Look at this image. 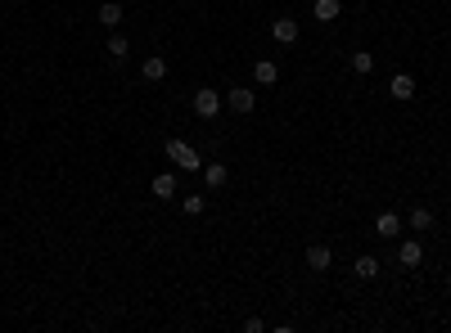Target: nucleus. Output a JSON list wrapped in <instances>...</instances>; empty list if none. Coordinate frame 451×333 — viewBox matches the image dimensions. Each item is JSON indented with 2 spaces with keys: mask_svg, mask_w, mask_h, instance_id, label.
Returning <instances> with one entry per match:
<instances>
[{
  "mask_svg": "<svg viewBox=\"0 0 451 333\" xmlns=\"http://www.w3.org/2000/svg\"><path fill=\"white\" fill-rule=\"evenodd\" d=\"M244 329H248V333H262L266 325H262V316H248V320H244Z\"/></svg>",
  "mask_w": 451,
  "mask_h": 333,
  "instance_id": "20",
  "label": "nucleus"
},
{
  "mask_svg": "<svg viewBox=\"0 0 451 333\" xmlns=\"http://www.w3.org/2000/svg\"><path fill=\"white\" fill-rule=\"evenodd\" d=\"M153 198H158V203L176 198V176H171V171H158V176H153Z\"/></svg>",
  "mask_w": 451,
  "mask_h": 333,
  "instance_id": "8",
  "label": "nucleus"
},
{
  "mask_svg": "<svg viewBox=\"0 0 451 333\" xmlns=\"http://www.w3.org/2000/svg\"><path fill=\"white\" fill-rule=\"evenodd\" d=\"M352 275H357V279H375L379 275V257H357V261H352Z\"/></svg>",
  "mask_w": 451,
  "mask_h": 333,
  "instance_id": "15",
  "label": "nucleus"
},
{
  "mask_svg": "<svg viewBox=\"0 0 451 333\" xmlns=\"http://www.w3.org/2000/svg\"><path fill=\"white\" fill-rule=\"evenodd\" d=\"M388 95H392V99H402V104L415 99V77H411V72H397V77L388 81Z\"/></svg>",
  "mask_w": 451,
  "mask_h": 333,
  "instance_id": "5",
  "label": "nucleus"
},
{
  "mask_svg": "<svg viewBox=\"0 0 451 333\" xmlns=\"http://www.w3.org/2000/svg\"><path fill=\"white\" fill-rule=\"evenodd\" d=\"M406 225L411 230H434V212H429V207H415V212L406 216Z\"/></svg>",
  "mask_w": 451,
  "mask_h": 333,
  "instance_id": "18",
  "label": "nucleus"
},
{
  "mask_svg": "<svg viewBox=\"0 0 451 333\" xmlns=\"http://www.w3.org/2000/svg\"><path fill=\"white\" fill-rule=\"evenodd\" d=\"M190 108H194V117L213 122L217 113H222V90H213V86H199V90H194V99H190Z\"/></svg>",
  "mask_w": 451,
  "mask_h": 333,
  "instance_id": "2",
  "label": "nucleus"
},
{
  "mask_svg": "<svg viewBox=\"0 0 451 333\" xmlns=\"http://www.w3.org/2000/svg\"><path fill=\"white\" fill-rule=\"evenodd\" d=\"M303 261H307V270H316V275H321V270H330V266H334V252L325 248V243H312Z\"/></svg>",
  "mask_w": 451,
  "mask_h": 333,
  "instance_id": "4",
  "label": "nucleus"
},
{
  "mask_svg": "<svg viewBox=\"0 0 451 333\" xmlns=\"http://www.w3.org/2000/svg\"><path fill=\"white\" fill-rule=\"evenodd\" d=\"M104 50H109V59H113V63H127L131 45H127V36H122V32H113V36H109V45H104Z\"/></svg>",
  "mask_w": 451,
  "mask_h": 333,
  "instance_id": "14",
  "label": "nucleus"
},
{
  "mask_svg": "<svg viewBox=\"0 0 451 333\" xmlns=\"http://www.w3.org/2000/svg\"><path fill=\"white\" fill-rule=\"evenodd\" d=\"M375 234H379V239H397V234H402V216L397 212H379L375 216Z\"/></svg>",
  "mask_w": 451,
  "mask_h": 333,
  "instance_id": "7",
  "label": "nucleus"
},
{
  "mask_svg": "<svg viewBox=\"0 0 451 333\" xmlns=\"http://www.w3.org/2000/svg\"><path fill=\"white\" fill-rule=\"evenodd\" d=\"M95 18H100V23L109 27V32H118V23H122L127 14H122V5H118V0H104V5H100V14H95Z\"/></svg>",
  "mask_w": 451,
  "mask_h": 333,
  "instance_id": "11",
  "label": "nucleus"
},
{
  "mask_svg": "<svg viewBox=\"0 0 451 333\" xmlns=\"http://www.w3.org/2000/svg\"><path fill=\"white\" fill-rule=\"evenodd\" d=\"M352 72H357V77H370V72H375V54L370 50H352Z\"/></svg>",
  "mask_w": 451,
  "mask_h": 333,
  "instance_id": "16",
  "label": "nucleus"
},
{
  "mask_svg": "<svg viewBox=\"0 0 451 333\" xmlns=\"http://www.w3.org/2000/svg\"><path fill=\"white\" fill-rule=\"evenodd\" d=\"M181 207H185V216H204L208 198H204V194H185V198H181Z\"/></svg>",
  "mask_w": 451,
  "mask_h": 333,
  "instance_id": "19",
  "label": "nucleus"
},
{
  "mask_svg": "<svg viewBox=\"0 0 451 333\" xmlns=\"http://www.w3.org/2000/svg\"><path fill=\"white\" fill-rule=\"evenodd\" d=\"M339 14H343V0H316V5H312V18H316V23H334Z\"/></svg>",
  "mask_w": 451,
  "mask_h": 333,
  "instance_id": "9",
  "label": "nucleus"
},
{
  "mask_svg": "<svg viewBox=\"0 0 451 333\" xmlns=\"http://www.w3.org/2000/svg\"><path fill=\"white\" fill-rule=\"evenodd\" d=\"M140 77L145 81H162L167 77V59H162V54H149V59L140 63Z\"/></svg>",
  "mask_w": 451,
  "mask_h": 333,
  "instance_id": "12",
  "label": "nucleus"
},
{
  "mask_svg": "<svg viewBox=\"0 0 451 333\" xmlns=\"http://www.w3.org/2000/svg\"><path fill=\"white\" fill-rule=\"evenodd\" d=\"M253 104H257L253 86H230V90H226V108L239 113V117H248V113H253Z\"/></svg>",
  "mask_w": 451,
  "mask_h": 333,
  "instance_id": "3",
  "label": "nucleus"
},
{
  "mask_svg": "<svg viewBox=\"0 0 451 333\" xmlns=\"http://www.w3.org/2000/svg\"><path fill=\"white\" fill-rule=\"evenodd\" d=\"M162 154L171 158V167H176V171H204V158H199V149L185 145V140H167V145H162Z\"/></svg>",
  "mask_w": 451,
  "mask_h": 333,
  "instance_id": "1",
  "label": "nucleus"
},
{
  "mask_svg": "<svg viewBox=\"0 0 451 333\" xmlns=\"http://www.w3.org/2000/svg\"><path fill=\"white\" fill-rule=\"evenodd\" d=\"M397 261L406 266V270H415V266L425 261V248H420L415 239H402V243H397Z\"/></svg>",
  "mask_w": 451,
  "mask_h": 333,
  "instance_id": "6",
  "label": "nucleus"
},
{
  "mask_svg": "<svg viewBox=\"0 0 451 333\" xmlns=\"http://www.w3.org/2000/svg\"><path fill=\"white\" fill-rule=\"evenodd\" d=\"M253 81L257 86H275V81H280V68H275L271 59H257L253 63Z\"/></svg>",
  "mask_w": 451,
  "mask_h": 333,
  "instance_id": "13",
  "label": "nucleus"
},
{
  "mask_svg": "<svg viewBox=\"0 0 451 333\" xmlns=\"http://www.w3.org/2000/svg\"><path fill=\"white\" fill-rule=\"evenodd\" d=\"M204 185L208 189H222L226 185V163H208L204 167Z\"/></svg>",
  "mask_w": 451,
  "mask_h": 333,
  "instance_id": "17",
  "label": "nucleus"
},
{
  "mask_svg": "<svg viewBox=\"0 0 451 333\" xmlns=\"http://www.w3.org/2000/svg\"><path fill=\"white\" fill-rule=\"evenodd\" d=\"M271 36L280 45H293V41H298V23H293V18H275V23H271Z\"/></svg>",
  "mask_w": 451,
  "mask_h": 333,
  "instance_id": "10",
  "label": "nucleus"
}]
</instances>
